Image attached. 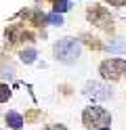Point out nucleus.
Listing matches in <instances>:
<instances>
[{
	"label": "nucleus",
	"instance_id": "1",
	"mask_svg": "<svg viewBox=\"0 0 126 130\" xmlns=\"http://www.w3.org/2000/svg\"><path fill=\"white\" fill-rule=\"evenodd\" d=\"M82 122L88 130H103L109 126L111 116L103 109V107H86L82 113Z\"/></svg>",
	"mask_w": 126,
	"mask_h": 130
},
{
	"label": "nucleus",
	"instance_id": "2",
	"mask_svg": "<svg viewBox=\"0 0 126 130\" xmlns=\"http://www.w3.org/2000/svg\"><path fill=\"white\" fill-rule=\"evenodd\" d=\"M80 42L74 38H63L55 44V57L61 63H74L80 57Z\"/></svg>",
	"mask_w": 126,
	"mask_h": 130
},
{
	"label": "nucleus",
	"instance_id": "3",
	"mask_svg": "<svg viewBox=\"0 0 126 130\" xmlns=\"http://www.w3.org/2000/svg\"><path fill=\"white\" fill-rule=\"evenodd\" d=\"M99 71H101V76L105 80H114L116 82V80H120L126 74V63L122 59H107V61L101 63Z\"/></svg>",
	"mask_w": 126,
	"mask_h": 130
},
{
	"label": "nucleus",
	"instance_id": "4",
	"mask_svg": "<svg viewBox=\"0 0 126 130\" xmlns=\"http://www.w3.org/2000/svg\"><path fill=\"white\" fill-rule=\"evenodd\" d=\"M86 17H88V21H90V23H95V25H97V27H101V29H111L114 19H111V15H109V13L103 9V6H99V4L88 6Z\"/></svg>",
	"mask_w": 126,
	"mask_h": 130
},
{
	"label": "nucleus",
	"instance_id": "5",
	"mask_svg": "<svg viewBox=\"0 0 126 130\" xmlns=\"http://www.w3.org/2000/svg\"><path fill=\"white\" fill-rule=\"evenodd\" d=\"M84 92H86L88 96H95V99H107V96L111 94L107 86L99 84V82H90V84H86V88H84Z\"/></svg>",
	"mask_w": 126,
	"mask_h": 130
},
{
	"label": "nucleus",
	"instance_id": "6",
	"mask_svg": "<svg viewBox=\"0 0 126 130\" xmlns=\"http://www.w3.org/2000/svg\"><path fill=\"white\" fill-rule=\"evenodd\" d=\"M6 124L11 128H15V130H19L23 126V118L19 116V113H15V111H8L6 113Z\"/></svg>",
	"mask_w": 126,
	"mask_h": 130
},
{
	"label": "nucleus",
	"instance_id": "7",
	"mask_svg": "<svg viewBox=\"0 0 126 130\" xmlns=\"http://www.w3.org/2000/svg\"><path fill=\"white\" fill-rule=\"evenodd\" d=\"M21 59H23L25 63H32L34 59H36V51H34V48H27V51H21Z\"/></svg>",
	"mask_w": 126,
	"mask_h": 130
},
{
	"label": "nucleus",
	"instance_id": "8",
	"mask_svg": "<svg viewBox=\"0 0 126 130\" xmlns=\"http://www.w3.org/2000/svg\"><path fill=\"white\" fill-rule=\"evenodd\" d=\"M67 9H69L67 0H55V13H65Z\"/></svg>",
	"mask_w": 126,
	"mask_h": 130
},
{
	"label": "nucleus",
	"instance_id": "9",
	"mask_svg": "<svg viewBox=\"0 0 126 130\" xmlns=\"http://www.w3.org/2000/svg\"><path fill=\"white\" fill-rule=\"evenodd\" d=\"M8 96H11V88H8L6 84H0V103L8 101Z\"/></svg>",
	"mask_w": 126,
	"mask_h": 130
},
{
	"label": "nucleus",
	"instance_id": "10",
	"mask_svg": "<svg viewBox=\"0 0 126 130\" xmlns=\"http://www.w3.org/2000/svg\"><path fill=\"white\" fill-rule=\"evenodd\" d=\"M46 21H50L53 25H61V23H63V19H61V15H59V13H53V15H48V17H46Z\"/></svg>",
	"mask_w": 126,
	"mask_h": 130
},
{
	"label": "nucleus",
	"instance_id": "11",
	"mask_svg": "<svg viewBox=\"0 0 126 130\" xmlns=\"http://www.w3.org/2000/svg\"><path fill=\"white\" fill-rule=\"evenodd\" d=\"M109 51H126V44H109Z\"/></svg>",
	"mask_w": 126,
	"mask_h": 130
},
{
	"label": "nucleus",
	"instance_id": "12",
	"mask_svg": "<svg viewBox=\"0 0 126 130\" xmlns=\"http://www.w3.org/2000/svg\"><path fill=\"white\" fill-rule=\"evenodd\" d=\"M109 4H114V6H124L126 4V0H107Z\"/></svg>",
	"mask_w": 126,
	"mask_h": 130
},
{
	"label": "nucleus",
	"instance_id": "13",
	"mask_svg": "<svg viewBox=\"0 0 126 130\" xmlns=\"http://www.w3.org/2000/svg\"><path fill=\"white\" fill-rule=\"evenodd\" d=\"M44 130H67V128L61 126V124H53V126H48V128H44Z\"/></svg>",
	"mask_w": 126,
	"mask_h": 130
}]
</instances>
